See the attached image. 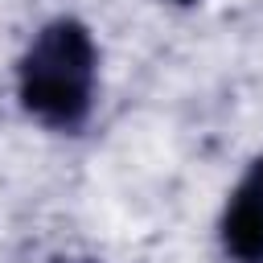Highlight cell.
<instances>
[{"label":"cell","instance_id":"6da1fadb","mask_svg":"<svg viewBox=\"0 0 263 263\" xmlns=\"http://www.w3.org/2000/svg\"><path fill=\"white\" fill-rule=\"evenodd\" d=\"M95 70H99V53L90 29L74 16H58L29 41L16 66L21 107L45 127L74 132L90 115Z\"/></svg>","mask_w":263,"mask_h":263},{"label":"cell","instance_id":"7a4b0ae2","mask_svg":"<svg viewBox=\"0 0 263 263\" xmlns=\"http://www.w3.org/2000/svg\"><path fill=\"white\" fill-rule=\"evenodd\" d=\"M222 247L238 263H263V156L234 185L222 214Z\"/></svg>","mask_w":263,"mask_h":263},{"label":"cell","instance_id":"3957f363","mask_svg":"<svg viewBox=\"0 0 263 263\" xmlns=\"http://www.w3.org/2000/svg\"><path fill=\"white\" fill-rule=\"evenodd\" d=\"M58 263H90V259H58Z\"/></svg>","mask_w":263,"mask_h":263},{"label":"cell","instance_id":"277c9868","mask_svg":"<svg viewBox=\"0 0 263 263\" xmlns=\"http://www.w3.org/2000/svg\"><path fill=\"white\" fill-rule=\"evenodd\" d=\"M173 4H193V0H173Z\"/></svg>","mask_w":263,"mask_h":263}]
</instances>
